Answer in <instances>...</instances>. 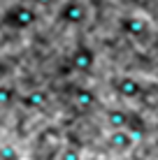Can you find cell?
I'll return each mask as SVG.
<instances>
[{"label": "cell", "instance_id": "14", "mask_svg": "<svg viewBox=\"0 0 158 160\" xmlns=\"http://www.w3.org/2000/svg\"><path fill=\"white\" fill-rule=\"evenodd\" d=\"M33 2H35V5H40V7H47V5H51L54 0H33Z\"/></svg>", "mask_w": 158, "mask_h": 160}, {"label": "cell", "instance_id": "7", "mask_svg": "<svg viewBox=\"0 0 158 160\" xmlns=\"http://www.w3.org/2000/svg\"><path fill=\"white\" fill-rule=\"evenodd\" d=\"M121 30L126 32V35H130V37H140L142 32L146 30V23L140 16H126V19H121Z\"/></svg>", "mask_w": 158, "mask_h": 160}, {"label": "cell", "instance_id": "2", "mask_svg": "<svg viewBox=\"0 0 158 160\" xmlns=\"http://www.w3.org/2000/svg\"><path fill=\"white\" fill-rule=\"evenodd\" d=\"M95 65V51L86 44H79L72 53H70V68L77 72H89Z\"/></svg>", "mask_w": 158, "mask_h": 160}, {"label": "cell", "instance_id": "8", "mask_svg": "<svg viewBox=\"0 0 158 160\" xmlns=\"http://www.w3.org/2000/svg\"><path fill=\"white\" fill-rule=\"evenodd\" d=\"M95 102H98V95L91 88H77V91H74V104H77L79 109H91Z\"/></svg>", "mask_w": 158, "mask_h": 160}, {"label": "cell", "instance_id": "15", "mask_svg": "<svg viewBox=\"0 0 158 160\" xmlns=\"http://www.w3.org/2000/svg\"><path fill=\"white\" fill-rule=\"evenodd\" d=\"M3 74H5V65L0 63V77H3Z\"/></svg>", "mask_w": 158, "mask_h": 160}, {"label": "cell", "instance_id": "3", "mask_svg": "<svg viewBox=\"0 0 158 160\" xmlns=\"http://www.w3.org/2000/svg\"><path fill=\"white\" fill-rule=\"evenodd\" d=\"M63 23L68 26H79L86 21V7L84 2H79V0H68V2L61 5V12H58Z\"/></svg>", "mask_w": 158, "mask_h": 160}, {"label": "cell", "instance_id": "9", "mask_svg": "<svg viewBox=\"0 0 158 160\" xmlns=\"http://www.w3.org/2000/svg\"><path fill=\"white\" fill-rule=\"evenodd\" d=\"M133 137H137V135H142V132L146 130V123H144V118L140 116L137 112H130V116H128V128H126Z\"/></svg>", "mask_w": 158, "mask_h": 160}, {"label": "cell", "instance_id": "13", "mask_svg": "<svg viewBox=\"0 0 158 160\" xmlns=\"http://www.w3.org/2000/svg\"><path fill=\"white\" fill-rule=\"evenodd\" d=\"M61 160H81V153H79V148H74V146L65 148V151H63V156H61Z\"/></svg>", "mask_w": 158, "mask_h": 160}, {"label": "cell", "instance_id": "1", "mask_svg": "<svg viewBox=\"0 0 158 160\" xmlns=\"http://www.w3.org/2000/svg\"><path fill=\"white\" fill-rule=\"evenodd\" d=\"M35 19H37L35 9L28 7V5H21V2L19 5H12V7L3 14V23L7 26V28H12V30H26V28H30V26L35 23Z\"/></svg>", "mask_w": 158, "mask_h": 160}, {"label": "cell", "instance_id": "10", "mask_svg": "<svg viewBox=\"0 0 158 160\" xmlns=\"http://www.w3.org/2000/svg\"><path fill=\"white\" fill-rule=\"evenodd\" d=\"M44 102H47V93H42V91H30L28 95L23 98V104L28 109H40Z\"/></svg>", "mask_w": 158, "mask_h": 160}, {"label": "cell", "instance_id": "12", "mask_svg": "<svg viewBox=\"0 0 158 160\" xmlns=\"http://www.w3.org/2000/svg\"><path fill=\"white\" fill-rule=\"evenodd\" d=\"M14 98H16V93H14V88L12 86H0V104H9V102H14Z\"/></svg>", "mask_w": 158, "mask_h": 160}, {"label": "cell", "instance_id": "11", "mask_svg": "<svg viewBox=\"0 0 158 160\" xmlns=\"http://www.w3.org/2000/svg\"><path fill=\"white\" fill-rule=\"evenodd\" d=\"M0 160H21V156H19V151H16V146L3 144L0 146Z\"/></svg>", "mask_w": 158, "mask_h": 160}, {"label": "cell", "instance_id": "5", "mask_svg": "<svg viewBox=\"0 0 158 160\" xmlns=\"http://www.w3.org/2000/svg\"><path fill=\"white\" fill-rule=\"evenodd\" d=\"M107 144H110V148H114V151H128V148L135 144V137L130 135L128 130H114L110 135V139H107Z\"/></svg>", "mask_w": 158, "mask_h": 160}, {"label": "cell", "instance_id": "4", "mask_svg": "<svg viewBox=\"0 0 158 160\" xmlns=\"http://www.w3.org/2000/svg\"><path fill=\"white\" fill-rule=\"evenodd\" d=\"M116 91L121 98H126V100H135V98H140V93H142V84H140L135 77H121V79H116Z\"/></svg>", "mask_w": 158, "mask_h": 160}, {"label": "cell", "instance_id": "6", "mask_svg": "<svg viewBox=\"0 0 158 160\" xmlns=\"http://www.w3.org/2000/svg\"><path fill=\"white\" fill-rule=\"evenodd\" d=\"M128 116H130V112L128 109H110L107 112V125L114 130H126L128 128Z\"/></svg>", "mask_w": 158, "mask_h": 160}]
</instances>
